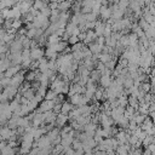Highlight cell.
<instances>
[{
	"label": "cell",
	"mask_w": 155,
	"mask_h": 155,
	"mask_svg": "<svg viewBox=\"0 0 155 155\" xmlns=\"http://www.w3.org/2000/svg\"><path fill=\"white\" fill-rule=\"evenodd\" d=\"M53 107H54V102H53V101H47V99H46L45 102H42V103L40 104L39 110H40L41 113H46V111L53 109Z\"/></svg>",
	"instance_id": "1"
},
{
	"label": "cell",
	"mask_w": 155,
	"mask_h": 155,
	"mask_svg": "<svg viewBox=\"0 0 155 155\" xmlns=\"http://www.w3.org/2000/svg\"><path fill=\"white\" fill-rule=\"evenodd\" d=\"M42 56H44V51L41 48H39V47H33L31 48V51H30V58L39 59L40 61L42 58Z\"/></svg>",
	"instance_id": "2"
},
{
	"label": "cell",
	"mask_w": 155,
	"mask_h": 155,
	"mask_svg": "<svg viewBox=\"0 0 155 155\" xmlns=\"http://www.w3.org/2000/svg\"><path fill=\"white\" fill-rule=\"evenodd\" d=\"M99 15L102 16L103 19H108L111 17V7H108V6H102L101 10H99Z\"/></svg>",
	"instance_id": "3"
},
{
	"label": "cell",
	"mask_w": 155,
	"mask_h": 155,
	"mask_svg": "<svg viewBox=\"0 0 155 155\" xmlns=\"http://www.w3.org/2000/svg\"><path fill=\"white\" fill-rule=\"evenodd\" d=\"M71 2H73V0H64L62 2H58L59 12H67V10H69L71 7Z\"/></svg>",
	"instance_id": "4"
},
{
	"label": "cell",
	"mask_w": 155,
	"mask_h": 155,
	"mask_svg": "<svg viewBox=\"0 0 155 155\" xmlns=\"http://www.w3.org/2000/svg\"><path fill=\"white\" fill-rule=\"evenodd\" d=\"M19 71V67L18 65H15V67H8L6 70H5V78H12V76H15L17 73Z\"/></svg>",
	"instance_id": "5"
},
{
	"label": "cell",
	"mask_w": 155,
	"mask_h": 155,
	"mask_svg": "<svg viewBox=\"0 0 155 155\" xmlns=\"http://www.w3.org/2000/svg\"><path fill=\"white\" fill-rule=\"evenodd\" d=\"M11 136H13V133H12V131H11L10 127H2V128L0 130V137H1V138H4V139H10Z\"/></svg>",
	"instance_id": "6"
},
{
	"label": "cell",
	"mask_w": 155,
	"mask_h": 155,
	"mask_svg": "<svg viewBox=\"0 0 155 155\" xmlns=\"http://www.w3.org/2000/svg\"><path fill=\"white\" fill-rule=\"evenodd\" d=\"M45 6H47L46 2H45V0H34V2H33V8L36 10V11H39V12H40Z\"/></svg>",
	"instance_id": "7"
},
{
	"label": "cell",
	"mask_w": 155,
	"mask_h": 155,
	"mask_svg": "<svg viewBox=\"0 0 155 155\" xmlns=\"http://www.w3.org/2000/svg\"><path fill=\"white\" fill-rule=\"evenodd\" d=\"M116 5H117V7H119L122 12H125L126 8L130 6V0H119V2H117Z\"/></svg>",
	"instance_id": "8"
},
{
	"label": "cell",
	"mask_w": 155,
	"mask_h": 155,
	"mask_svg": "<svg viewBox=\"0 0 155 155\" xmlns=\"http://www.w3.org/2000/svg\"><path fill=\"white\" fill-rule=\"evenodd\" d=\"M101 82H102V85L104 87H108L110 85V76H109V74H104L102 76V79H101Z\"/></svg>",
	"instance_id": "9"
},
{
	"label": "cell",
	"mask_w": 155,
	"mask_h": 155,
	"mask_svg": "<svg viewBox=\"0 0 155 155\" xmlns=\"http://www.w3.org/2000/svg\"><path fill=\"white\" fill-rule=\"evenodd\" d=\"M69 110H71V105L68 104V103H64V104L61 107V111H62L63 114H67Z\"/></svg>",
	"instance_id": "10"
},
{
	"label": "cell",
	"mask_w": 155,
	"mask_h": 155,
	"mask_svg": "<svg viewBox=\"0 0 155 155\" xmlns=\"http://www.w3.org/2000/svg\"><path fill=\"white\" fill-rule=\"evenodd\" d=\"M68 40H69V42H70V44L75 45V44H76V42L79 41V38H78V36H73V35H71V36H70V38H69Z\"/></svg>",
	"instance_id": "11"
},
{
	"label": "cell",
	"mask_w": 155,
	"mask_h": 155,
	"mask_svg": "<svg viewBox=\"0 0 155 155\" xmlns=\"http://www.w3.org/2000/svg\"><path fill=\"white\" fill-rule=\"evenodd\" d=\"M35 76H36V74H35V73H34V71H31V73H29V74H28V75H27V79H28V80H30V81H31V80H33V79H34V78H35Z\"/></svg>",
	"instance_id": "12"
},
{
	"label": "cell",
	"mask_w": 155,
	"mask_h": 155,
	"mask_svg": "<svg viewBox=\"0 0 155 155\" xmlns=\"http://www.w3.org/2000/svg\"><path fill=\"white\" fill-rule=\"evenodd\" d=\"M75 1H76V2H80V4H81V2L84 1V0H75Z\"/></svg>",
	"instance_id": "13"
},
{
	"label": "cell",
	"mask_w": 155,
	"mask_h": 155,
	"mask_svg": "<svg viewBox=\"0 0 155 155\" xmlns=\"http://www.w3.org/2000/svg\"><path fill=\"white\" fill-rule=\"evenodd\" d=\"M154 1H155V0H154Z\"/></svg>",
	"instance_id": "14"
}]
</instances>
